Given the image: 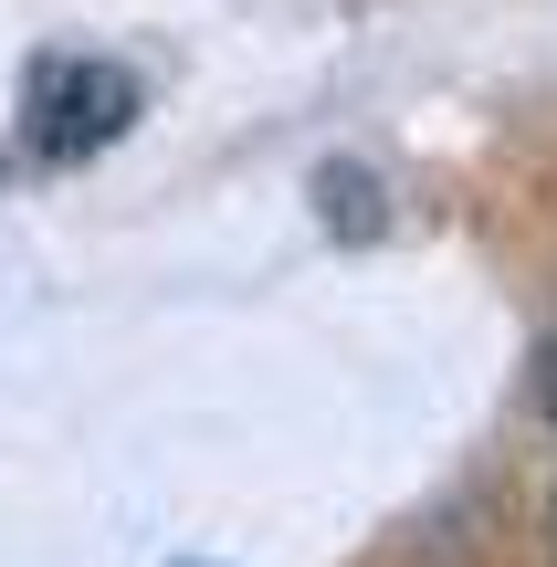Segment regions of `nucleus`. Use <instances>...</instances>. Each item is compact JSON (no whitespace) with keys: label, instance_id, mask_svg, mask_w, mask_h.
<instances>
[{"label":"nucleus","instance_id":"obj_1","mask_svg":"<svg viewBox=\"0 0 557 567\" xmlns=\"http://www.w3.org/2000/svg\"><path fill=\"white\" fill-rule=\"evenodd\" d=\"M126 116H137V84H126L116 63H63V74H53V95H42V158L105 147Z\"/></svg>","mask_w":557,"mask_h":567},{"label":"nucleus","instance_id":"obj_2","mask_svg":"<svg viewBox=\"0 0 557 567\" xmlns=\"http://www.w3.org/2000/svg\"><path fill=\"white\" fill-rule=\"evenodd\" d=\"M316 200H327V231H348V243H369V231H379V179H369V168H327Z\"/></svg>","mask_w":557,"mask_h":567},{"label":"nucleus","instance_id":"obj_3","mask_svg":"<svg viewBox=\"0 0 557 567\" xmlns=\"http://www.w3.org/2000/svg\"><path fill=\"white\" fill-rule=\"evenodd\" d=\"M537 400H547V431H557V337H547V358H537Z\"/></svg>","mask_w":557,"mask_h":567},{"label":"nucleus","instance_id":"obj_4","mask_svg":"<svg viewBox=\"0 0 557 567\" xmlns=\"http://www.w3.org/2000/svg\"><path fill=\"white\" fill-rule=\"evenodd\" d=\"M547 536H557V505H547Z\"/></svg>","mask_w":557,"mask_h":567}]
</instances>
